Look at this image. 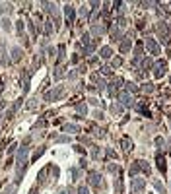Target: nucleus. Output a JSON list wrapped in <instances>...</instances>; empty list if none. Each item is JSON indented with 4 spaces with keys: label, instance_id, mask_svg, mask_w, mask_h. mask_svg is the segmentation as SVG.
Here are the masks:
<instances>
[{
    "label": "nucleus",
    "instance_id": "nucleus-1",
    "mask_svg": "<svg viewBox=\"0 0 171 194\" xmlns=\"http://www.w3.org/2000/svg\"><path fill=\"white\" fill-rule=\"evenodd\" d=\"M26 161H27V148H22L20 154H18V161H16V165H18L20 171H22V167L26 165Z\"/></svg>",
    "mask_w": 171,
    "mask_h": 194
},
{
    "label": "nucleus",
    "instance_id": "nucleus-9",
    "mask_svg": "<svg viewBox=\"0 0 171 194\" xmlns=\"http://www.w3.org/2000/svg\"><path fill=\"white\" fill-rule=\"evenodd\" d=\"M12 55H14V60H20V58H22V49L16 47L14 51H12Z\"/></svg>",
    "mask_w": 171,
    "mask_h": 194
},
{
    "label": "nucleus",
    "instance_id": "nucleus-15",
    "mask_svg": "<svg viewBox=\"0 0 171 194\" xmlns=\"http://www.w3.org/2000/svg\"><path fill=\"white\" fill-rule=\"evenodd\" d=\"M128 47H130V41H124V43L121 45V51H123V52H127V51H128Z\"/></svg>",
    "mask_w": 171,
    "mask_h": 194
},
{
    "label": "nucleus",
    "instance_id": "nucleus-20",
    "mask_svg": "<svg viewBox=\"0 0 171 194\" xmlns=\"http://www.w3.org/2000/svg\"><path fill=\"white\" fill-rule=\"evenodd\" d=\"M14 192H16V188H14V187H8L6 190H4V194H14Z\"/></svg>",
    "mask_w": 171,
    "mask_h": 194
},
{
    "label": "nucleus",
    "instance_id": "nucleus-21",
    "mask_svg": "<svg viewBox=\"0 0 171 194\" xmlns=\"http://www.w3.org/2000/svg\"><path fill=\"white\" fill-rule=\"evenodd\" d=\"M78 194H89V192H88V188H86V187H80L78 188Z\"/></svg>",
    "mask_w": 171,
    "mask_h": 194
},
{
    "label": "nucleus",
    "instance_id": "nucleus-11",
    "mask_svg": "<svg viewBox=\"0 0 171 194\" xmlns=\"http://www.w3.org/2000/svg\"><path fill=\"white\" fill-rule=\"evenodd\" d=\"M158 167H160V171L165 173V161L161 159V155H158Z\"/></svg>",
    "mask_w": 171,
    "mask_h": 194
},
{
    "label": "nucleus",
    "instance_id": "nucleus-2",
    "mask_svg": "<svg viewBox=\"0 0 171 194\" xmlns=\"http://www.w3.org/2000/svg\"><path fill=\"white\" fill-rule=\"evenodd\" d=\"M132 190L134 192H142L144 190V187H146V183H144V179H132Z\"/></svg>",
    "mask_w": 171,
    "mask_h": 194
},
{
    "label": "nucleus",
    "instance_id": "nucleus-14",
    "mask_svg": "<svg viewBox=\"0 0 171 194\" xmlns=\"http://www.w3.org/2000/svg\"><path fill=\"white\" fill-rule=\"evenodd\" d=\"M111 37H113V41H119V39H121V31H119V29H113Z\"/></svg>",
    "mask_w": 171,
    "mask_h": 194
},
{
    "label": "nucleus",
    "instance_id": "nucleus-10",
    "mask_svg": "<svg viewBox=\"0 0 171 194\" xmlns=\"http://www.w3.org/2000/svg\"><path fill=\"white\" fill-rule=\"evenodd\" d=\"M62 130L64 132H78V126H76V124H66Z\"/></svg>",
    "mask_w": 171,
    "mask_h": 194
},
{
    "label": "nucleus",
    "instance_id": "nucleus-18",
    "mask_svg": "<svg viewBox=\"0 0 171 194\" xmlns=\"http://www.w3.org/2000/svg\"><path fill=\"white\" fill-rule=\"evenodd\" d=\"M51 31H52V25H51V22H47V25H45V33L51 35Z\"/></svg>",
    "mask_w": 171,
    "mask_h": 194
},
{
    "label": "nucleus",
    "instance_id": "nucleus-3",
    "mask_svg": "<svg viewBox=\"0 0 171 194\" xmlns=\"http://www.w3.org/2000/svg\"><path fill=\"white\" fill-rule=\"evenodd\" d=\"M60 95H62V88H56V89H52V91L45 93V99H47V101H52V99H58Z\"/></svg>",
    "mask_w": 171,
    "mask_h": 194
},
{
    "label": "nucleus",
    "instance_id": "nucleus-17",
    "mask_svg": "<svg viewBox=\"0 0 171 194\" xmlns=\"http://www.w3.org/2000/svg\"><path fill=\"white\" fill-rule=\"evenodd\" d=\"M78 111H80L82 115H86V113H88V107H86L84 103H80V105H78Z\"/></svg>",
    "mask_w": 171,
    "mask_h": 194
},
{
    "label": "nucleus",
    "instance_id": "nucleus-22",
    "mask_svg": "<svg viewBox=\"0 0 171 194\" xmlns=\"http://www.w3.org/2000/svg\"><path fill=\"white\" fill-rule=\"evenodd\" d=\"M60 194H64V192H60Z\"/></svg>",
    "mask_w": 171,
    "mask_h": 194
},
{
    "label": "nucleus",
    "instance_id": "nucleus-7",
    "mask_svg": "<svg viewBox=\"0 0 171 194\" xmlns=\"http://www.w3.org/2000/svg\"><path fill=\"white\" fill-rule=\"evenodd\" d=\"M119 101L123 103V105H130V95H128V93H121V95H119Z\"/></svg>",
    "mask_w": 171,
    "mask_h": 194
},
{
    "label": "nucleus",
    "instance_id": "nucleus-5",
    "mask_svg": "<svg viewBox=\"0 0 171 194\" xmlns=\"http://www.w3.org/2000/svg\"><path fill=\"white\" fill-rule=\"evenodd\" d=\"M146 47L150 49L152 55H160V47L156 45V41H154V39H146Z\"/></svg>",
    "mask_w": 171,
    "mask_h": 194
},
{
    "label": "nucleus",
    "instance_id": "nucleus-13",
    "mask_svg": "<svg viewBox=\"0 0 171 194\" xmlns=\"http://www.w3.org/2000/svg\"><path fill=\"white\" fill-rule=\"evenodd\" d=\"M111 111H113V113H115V115H117V113H123V107H121L119 103H115V105L111 107Z\"/></svg>",
    "mask_w": 171,
    "mask_h": 194
},
{
    "label": "nucleus",
    "instance_id": "nucleus-4",
    "mask_svg": "<svg viewBox=\"0 0 171 194\" xmlns=\"http://www.w3.org/2000/svg\"><path fill=\"white\" fill-rule=\"evenodd\" d=\"M154 70H156V78H161V76L165 74V70H167V64H165V62H161V60H160V62H158L156 66H154Z\"/></svg>",
    "mask_w": 171,
    "mask_h": 194
},
{
    "label": "nucleus",
    "instance_id": "nucleus-19",
    "mask_svg": "<svg viewBox=\"0 0 171 194\" xmlns=\"http://www.w3.org/2000/svg\"><path fill=\"white\" fill-rule=\"evenodd\" d=\"M127 89H128V91H138V88L134 84H127Z\"/></svg>",
    "mask_w": 171,
    "mask_h": 194
},
{
    "label": "nucleus",
    "instance_id": "nucleus-12",
    "mask_svg": "<svg viewBox=\"0 0 171 194\" xmlns=\"http://www.w3.org/2000/svg\"><path fill=\"white\" fill-rule=\"evenodd\" d=\"M2 27H4L6 31H10V29H12V23H10V19H6V18H4V19H2Z\"/></svg>",
    "mask_w": 171,
    "mask_h": 194
},
{
    "label": "nucleus",
    "instance_id": "nucleus-8",
    "mask_svg": "<svg viewBox=\"0 0 171 194\" xmlns=\"http://www.w3.org/2000/svg\"><path fill=\"white\" fill-rule=\"evenodd\" d=\"M109 56H111V49L103 47V49H101V58H109Z\"/></svg>",
    "mask_w": 171,
    "mask_h": 194
},
{
    "label": "nucleus",
    "instance_id": "nucleus-6",
    "mask_svg": "<svg viewBox=\"0 0 171 194\" xmlns=\"http://www.w3.org/2000/svg\"><path fill=\"white\" fill-rule=\"evenodd\" d=\"M64 14H66V18H68V22H74V8L70 6V4H66V6H64Z\"/></svg>",
    "mask_w": 171,
    "mask_h": 194
},
{
    "label": "nucleus",
    "instance_id": "nucleus-16",
    "mask_svg": "<svg viewBox=\"0 0 171 194\" xmlns=\"http://www.w3.org/2000/svg\"><path fill=\"white\" fill-rule=\"evenodd\" d=\"M92 184H99V175H97V173L92 175Z\"/></svg>",
    "mask_w": 171,
    "mask_h": 194
}]
</instances>
